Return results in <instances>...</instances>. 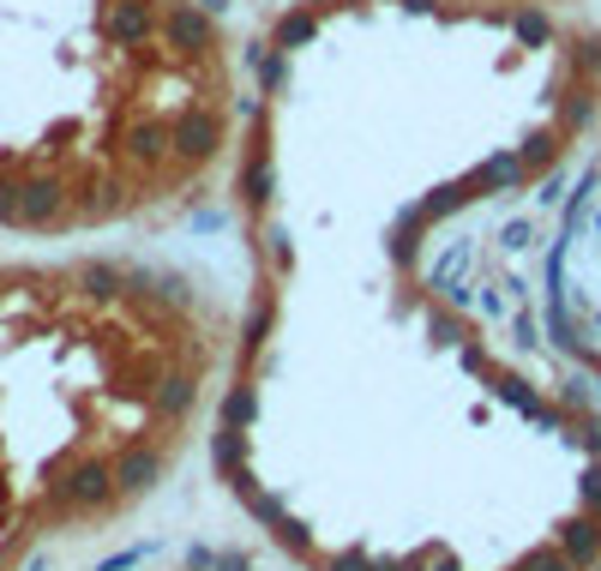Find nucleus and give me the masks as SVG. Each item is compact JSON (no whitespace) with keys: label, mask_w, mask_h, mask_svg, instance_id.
I'll return each instance as SVG.
<instances>
[{"label":"nucleus","mask_w":601,"mask_h":571,"mask_svg":"<svg viewBox=\"0 0 601 571\" xmlns=\"http://www.w3.org/2000/svg\"><path fill=\"white\" fill-rule=\"evenodd\" d=\"M253 61L222 0H0V234L132 241L235 187Z\"/></svg>","instance_id":"f257e3e1"},{"label":"nucleus","mask_w":601,"mask_h":571,"mask_svg":"<svg viewBox=\"0 0 601 571\" xmlns=\"http://www.w3.org/2000/svg\"><path fill=\"white\" fill-rule=\"evenodd\" d=\"M241 338L205 271L66 241L0 259V571L151 499Z\"/></svg>","instance_id":"f03ea898"}]
</instances>
